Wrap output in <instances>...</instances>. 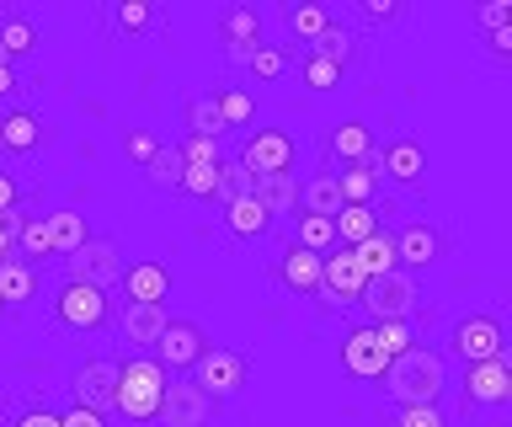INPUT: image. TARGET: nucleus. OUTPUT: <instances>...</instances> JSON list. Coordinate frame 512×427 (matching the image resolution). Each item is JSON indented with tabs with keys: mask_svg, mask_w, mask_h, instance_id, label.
<instances>
[{
	"mask_svg": "<svg viewBox=\"0 0 512 427\" xmlns=\"http://www.w3.org/2000/svg\"><path fill=\"white\" fill-rule=\"evenodd\" d=\"M379 379L395 406H438V395L448 385V358L438 347H406L400 358H390V369Z\"/></svg>",
	"mask_w": 512,
	"mask_h": 427,
	"instance_id": "1",
	"label": "nucleus"
},
{
	"mask_svg": "<svg viewBox=\"0 0 512 427\" xmlns=\"http://www.w3.org/2000/svg\"><path fill=\"white\" fill-rule=\"evenodd\" d=\"M171 374L160 369L150 353L118 363V390H112V411H123L128 422H155L160 417V395H166Z\"/></svg>",
	"mask_w": 512,
	"mask_h": 427,
	"instance_id": "2",
	"label": "nucleus"
},
{
	"mask_svg": "<svg viewBox=\"0 0 512 427\" xmlns=\"http://www.w3.org/2000/svg\"><path fill=\"white\" fill-rule=\"evenodd\" d=\"M64 278H70V283H91V289H102V294H118V283H123L118 241H112V235H86V241L64 257Z\"/></svg>",
	"mask_w": 512,
	"mask_h": 427,
	"instance_id": "3",
	"label": "nucleus"
},
{
	"mask_svg": "<svg viewBox=\"0 0 512 427\" xmlns=\"http://www.w3.org/2000/svg\"><path fill=\"white\" fill-rule=\"evenodd\" d=\"M448 347H454V358H459V363L507 358V326H502V315H491V310L459 315L454 331H448Z\"/></svg>",
	"mask_w": 512,
	"mask_h": 427,
	"instance_id": "4",
	"label": "nucleus"
},
{
	"mask_svg": "<svg viewBox=\"0 0 512 427\" xmlns=\"http://www.w3.org/2000/svg\"><path fill=\"white\" fill-rule=\"evenodd\" d=\"M416 273H384V278H368V289H363V315H368V326H379V321H411V310H416Z\"/></svg>",
	"mask_w": 512,
	"mask_h": 427,
	"instance_id": "5",
	"label": "nucleus"
},
{
	"mask_svg": "<svg viewBox=\"0 0 512 427\" xmlns=\"http://www.w3.org/2000/svg\"><path fill=\"white\" fill-rule=\"evenodd\" d=\"M54 315L70 331H102L112 321V294L91 289V283H70V278H64L54 289Z\"/></svg>",
	"mask_w": 512,
	"mask_h": 427,
	"instance_id": "6",
	"label": "nucleus"
},
{
	"mask_svg": "<svg viewBox=\"0 0 512 427\" xmlns=\"http://www.w3.org/2000/svg\"><path fill=\"white\" fill-rule=\"evenodd\" d=\"M294 155H299V145L288 129H256L246 145H240L235 166L246 171V177H283V171H294Z\"/></svg>",
	"mask_w": 512,
	"mask_h": 427,
	"instance_id": "7",
	"label": "nucleus"
},
{
	"mask_svg": "<svg viewBox=\"0 0 512 427\" xmlns=\"http://www.w3.org/2000/svg\"><path fill=\"white\" fill-rule=\"evenodd\" d=\"M363 289H368V278H363V267L352 262V251L331 246L326 257H320V289H315V299L336 310V305H358Z\"/></svg>",
	"mask_w": 512,
	"mask_h": 427,
	"instance_id": "8",
	"label": "nucleus"
},
{
	"mask_svg": "<svg viewBox=\"0 0 512 427\" xmlns=\"http://www.w3.org/2000/svg\"><path fill=\"white\" fill-rule=\"evenodd\" d=\"M192 385H198L208 401H230V395L246 385V353H235V347H208V353L192 363Z\"/></svg>",
	"mask_w": 512,
	"mask_h": 427,
	"instance_id": "9",
	"label": "nucleus"
},
{
	"mask_svg": "<svg viewBox=\"0 0 512 427\" xmlns=\"http://www.w3.org/2000/svg\"><path fill=\"white\" fill-rule=\"evenodd\" d=\"M203 353H208V337H203V326H198V321H176V315H171L150 358H155L160 369H166V374L176 379L182 369H192V363H198Z\"/></svg>",
	"mask_w": 512,
	"mask_h": 427,
	"instance_id": "10",
	"label": "nucleus"
},
{
	"mask_svg": "<svg viewBox=\"0 0 512 427\" xmlns=\"http://www.w3.org/2000/svg\"><path fill=\"white\" fill-rule=\"evenodd\" d=\"M219 49L230 65H251V54L262 49V17L251 6H224L219 11Z\"/></svg>",
	"mask_w": 512,
	"mask_h": 427,
	"instance_id": "11",
	"label": "nucleus"
},
{
	"mask_svg": "<svg viewBox=\"0 0 512 427\" xmlns=\"http://www.w3.org/2000/svg\"><path fill=\"white\" fill-rule=\"evenodd\" d=\"M512 401V363L486 358L464 363V406H507Z\"/></svg>",
	"mask_w": 512,
	"mask_h": 427,
	"instance_id": "12",
	"label": "nucleus"
},
{
	"mask_svg": "<svg viewBox=\"0 0 512 427\" xmlns=\"http://www.w3.org/2000/svg\"><path fill=\"white\" fill-rule=\"evenodd\" d=\"M443 230L427 225V219H411V225L395 230V267L400 273H422V267H432L443 257Z\"/></svg>",
	"mask_w": 512,
	"mask_h": 427,
	"instance_id": "13",
	"label": "nucleus"
},
{
	"mask_svg": "<svg viewBox=\"0 0 512 427\" xmlns=\"http://www.w3.org/2000/svg\"><path fill=\"white\" fill-rule=\"evenodd\" d=\"M70 390H75V406L107 417L112 411V390H118V358H91L70 374Z\"/></svg>",
	"mask_w": 512,
	"mask_h": 427,
	"instance_id": "14",
	"label": "nucleus"
},
{
	"mask_svg": "<svg viewBox=\"0 0 512 427\" xmlns=\"http://www.w3.org/2000/svg\"><path fill=\"white\" fill-rule=\"evenodd\" d=\"M208 417H214V401L192 379H171L166 395H160V422L166 427H208Z\"/></svg>",
	"mask_w": 512,
	"mask_h": 427,
	"instance_id": "15",
	"label": "nucleus"
},
{
	"mask_svg": "<svg viewBox=\"0 0 512 427\" xmlns=\"http://www.w3.org/2000/svg\"><path fill=\"white\" fill-rule=\"evenodd\" d=\"M427 177V150L416 145V139H390V145L379 150V187L395 182V187H422Z\"/></svg>",
	"mask_w": 512,
	"mask_h": 427,
	"instance_id": "16",
	"label": "nucleus"
},
{
	"mask_svg": "<svg viewBox=\"0 0 512 427\" xmlns=\"http://www.w3.org/2000/svg\"><path fill=\"white\" fill-rule=\"evenodd\" d=\"M342 369L347 374H358V379H379L384 369H390V353H384V342H379V331L374 326H352L347 337H342Z\"/></svg>",
	"mask_w": 512,
	"mask_h": 427,
	"instance_id": "17",
	"label": "nucleus"
},
{
	"mask_svg": "<svg viewBox=\"0 0 512 427\" xmlns=\"http://www.w3.org/2000/svg\"><path fill=\"white\" fill-rule=\"evenodd\" d=\"M118 289H123L128 305H166V299H171V267L155 262V257H144V262H134L123 273Z\"/></svg>",
	"mask_w": 512,
	"mask_h": 427,
	"instance_id": "18",
	"label": "nucleus"
},
{
	"mask_svg": "<svg viewBox=\"0 0 512 427\" xmlns=\"http://www.w3.org/2000/svg\"><path fill=\"white\" fill-rule=\"evenodd\" d=\"M166 305H128L123 299V310H118V337L128 347H139V353H155V342H160V331H166Z\"/></svg>",
	"mask_w": 512,
	"mask_h": 427,
	"instance_id": "19",
	"label": "nucleus"
},
{
	"mask_svg": "<svg viewBox=\"0 0 512 427\" xmlns=\"http://www.w3.org/2000/svg\"><path fill=\"white\" fill-rule=\"evenodd\" d=\"M363 43H368V38H363V33H358V27H352V22H336V17H331V22H326V33H320V38L310 43V54L331 59V65L347 75V70H352V65H358V59H363Z\"/></svg>",
	"mask_w": 512,
	"mask_h": 427,
	"instance_id": "20",
	"label": "nucleus"
},
{
	"mask_svg": "<svg viewBox=\"0 0 512 427\" xmlns=\"http://www.w3.org/2000/svg\"><path fill=\"white\" fill-rule=\"evenodd\" d=\"M38 299V267L22 262V257H6L0 262V305L6 310H22Z\"/></svg>",
	"mask_w": 512,
	"mask_h": 427,
	"instance_id": "21",
	"label": "nucleus"
},
{
	"mask_svg": "<svg viewBox=\"0 0 512 427\" xmlns=\"http://www.w3.org/2000/svg\"><path fill=\"white\" fill-rule=\"evenodd\" d=\"M336 246H358V241H368V235H379L384 230V219H379V209L374 203H342V209H336Z\"/></svg>",
	"mask_w": 512,
	"mask_h": 427,
	"instance_id": "22",
	"label": "nucleus"
},
{
	"mask_svg": "<svg viewBox=\"0 0 512 427\" xmlns=\"http://www.w3.org/2000/svg\"><path fill=\"white\" fill-rule=\"evenodd\" d=\"M251 198L262 203L272 219L299 214V182H294V171H283V177H251Z\"/></svg>",
	"mask_w": 512,
	"mask_h": 427,
	"instance_id": "23",
	"label": "nucleus"
},
{
	"mask_svg": "<svg viewBox=\"0 0 512 427\" xmlns=\"http://www.w3.org/2000/svg\"><path fill=\"white\" fill-rule=\"evenodd\" d=\"M278 283H283V289H294V294H315L320 289V257H315V251H304V246H288L278 257Z\"/></svg>",
	"mask_w": 512,
	"mask_h": 427,
	"instance_id": "24",
	"label": "nucleus"
},
{
	"mask_svg": "<svg viewBox=\"0 0 512 427\" xmlns=\"http://www.w3.org/2000/svg\"><path fill=\"white\" fill-rule=\"evenodd\" d=\"M224 225H230V235H240V241H262V235H272V225H278V219H272L262 203L246 193V198L224 203Z\"/></svg>",
	"mask_w": 512,
	"mask_h": 427,
	"instance_id": "25",
	"label": "nucleus"
},
{
	"mask_svg": "<svg viewBox=\"0 0 512 427\" xmlns=\"http://www.w3.org/2000/svg\"><path fill=\"white\" fill-rule=\"evenodd\" d=\"M0 134H6V155H32L43 145V118L27 107H11V113H0Z\"/></svg>",
	"mask_w": 512,
	"mask_h": 427,
	"instance_id": "26",
	"label": "nucleus"
},
{
	"mask_svg": "<svg viewBox=\"0 0 512 427\" xmlns=\"http://www.w3.org/2000/svg\"><path fill=\"white\" fill-rule=\"evenodd\" d=\"M336 187H342V203H374V193H379V150H368L358 166L336 171Z\"/></svg>",
	"mask_w": 512,
	"mask_h": 427,
	"instance_id": "27",
	"label": "nucleus"
},
{
	"mask_svg": "<svg viewBox=\"0 0 512 427\" xmlns=\"http://www.w3.org/2000/svg\"><path fill=\"white\" fill-rule=\"evenodd\" d=\"M336 209H342V187H336V171H315L310 182H299V214L336 219Z\"/></svg>",
	"mask_w": 512,
	"mask_h": 427,
	"instance_id": "28",
	"label": "nucleus"
},
{
	"mask_svg": "<svg viewBox=\"0 0 512 427\" xmlns=\"http://www.w3.org/2000/svg\"><path fill=\"white\" fill-rule=\"evenodd\" d=\"M32 49H38V27H32V17H22V11H6V17H0V65L27 59Z\"/></svg>",
	"mask_w": 512,
	"mask_h": 427,
	"instance_id": "29",
	"label": "nucleus"
},
{
	"mask_svg": "<svg viewBox=\"0 0 512 427\" xmlns=\"http://www.w3.org/2000/svg\"><path fill=\"white\" fill-rule=\"evenodd\" d=\"M368 150H374V139H368V129H363V123H336V129L326 134V161L358 166Z\"/></svg>",
	"mask_w": 512,
	"mask_h": 427,
	"instance_id": "30",
	"label": "nucleus"
},
{
	"mask_svg": "<svg viewBox=\"0 0 512 427\" xmlns=\"http://www.w3.org/2000/svg\"><path fill=\"white\" fill-rule=\"evenodd\" d=\"M43 225H48V246H54V257H70V251L86 241V214H75V209H54V214H43Z\"/></svg>",
	"mask_w": 512,
	"mask_h": 427,
	"instance_id": "31",
	"label": "nucleus"
},
{
	"mask_svg": "<svg viewBox=\"0 0 512 427\" xmlns=\"http://www.w3.org/2000/svg\"><path fill=\"white\" fill-rule=\"evenodd\" d=\"M352 262L363 267V278L395 273V235L379 230V235H368V241H358V246H352Z\"/></svg>",
	"mask_w": 512,
	"mask_h": 427,
	"instance_id": "32",
	"label": "nucleus"
},
{
	"mask_svg": "<svg viewBox=\"0 0 512 427\" xmlns=\"http://www.w3.org/2000/svg\"><path fill=\"white\" fill-rule=\"evenodd\" d=\"M155 22H160V11L150 6V0H118V6H112V33H123V38L150 33Z\"/></svg>",
	"mask_w": 512,
	"mask_h": 427,
	"instance_id": "33",
	"label": "nucleus"
},
{
	"mask_svg": "<svg viewBox=\"0 0 512 427\" xmlns=\"http://www.w3.org/2000/svg\"><path fill=\"white\" fill-rule=\"evenodd\" d=\"M182 155H176V145H160L155 150V161L150 166H144V182H150V187H160V193H166V187H171V193H182Z\"/></svg>",
	"mask_w": 512,
	"mask_h": 427,
	"instance_id": "34",
	"label": "nucleus"
},
{
	"mask_svg": "<svg viewBox=\"0 0 512 427\" xmlns=\"http://www.w3.org/2000/svg\"><path fill=\"white\" fill-rule=\"evenodd\" d=\"M187 134L192 139H224L230 129H224V118H219V107L214 97H192L187 102Z\"/></svg>",
	"mask_w": 512,
	"mask_h": 427,
	"instance_id": "35",
	"label": "nucleus"
},
{
	"mask_svg": "<svg viewBox=\"0 0 512 427\" xmlns=\"http://www.w3.org/2000/svg\"><path fill=\"white\" fill-rule=\"evenodd\" d=\"M294 246L315 251V257H326V251L336 246V225L320 214H299V230H294Z\"/></svg>",
	"mask_w": 512,
	"mask_h": 427,
	"instance_id": "36",
	"label": "nucleus"
},
{
	"mask_svg": "<svg viewBox=\"0 0 512 427\" xmlns=\"http://www.w3.org/2000/svg\"><path fill=\"white\" fill-rule=\"evenodd\" d=\"M283 22H288V33H294L299 43H315L320 33H326L331 11H326V6H288V11H283Z\"/></svg>",
	"mask_w": 512,
	"mask_h": 427,
	"instance_id": "37",
	"label": "nucleus"
},
{
	"mask_svg": "<svg viewBox=\"0 0 512 427\" xmlns=\"http://www.w3.org/2000/svg\"><path fill=\"white\" fill-rule=\"evenodd\" d=\"M214 107H219L224 129H246V123L256 118V102H251V91H240V86H224L219 97H214Z\"/></svg>",
	"mask_w": 512,
	"mask_h": 427,
	"instance_id": "38",
	"label": "nucleus"
},
{
	"mask_svg": "<svg viewBox=\"0 0 512 427\" xmlns=\"http://www.w3.org/2000/svg\"><path fill=\"white\" fill-rule=\"evenodd\" d=\"M16 257L38 267L43 257H54V246H48V225L43 219H22V235H16Z\"/></svg>",
	"mask_w": 512,
	"mask_h": 427,
	"instance_id": "39",
	"label": "nucleus"
},
{
	"mask_svg": "<svg viewBox=\"0 0 512 427\" xmlns=\"http://www.w3.org/2000/svg\"><path fill=\"white\" fill-rule=\"evenodd\" d=\"M299 81L310 86V91H336V86H342V70H336L331 59H320V54L304 49V59H299Z\"/></svg>",
	"mask_w": 512,
	"mask_h": 427,
	"instance_id": "40",
	"label": "nucleus"
},
{
	"mask_svg": "<svg viewBox=\"0 0 512 427\" xmlns=\"http://www.w3.org/2000/svg\"><path fill=\"white\" fill-rule=\"evenodd\" d=\"M352 11H358L363 27H395L400 17H406V0H358ZM363 27H358V33H363Z\"/></svg>",
	"mask_w": 512,
	"mask_h": 427,
	"instance_id": "41",
	"label": "nucleus"
},
{
	"mask_svg": "<svg viewBox=\"0 0 512 427\" xmlns=\"http://www.w3.org/2000/svg\"><path fill=\"white\" fill-rule=\"evenodd\" d=\"M384 427H448V417L438 406H390L384 411Z\"/></svg>",
	"mask_w": 512,
	"mask_h": 427,
	"instance_id": "42",
	"label": "nucleus"
},
{
	"mask_svg": "<svg viewBox=\"0 0 512 427\" xmlns=\"http://www.w3.org/2000/svg\"><path fill=\"white\" fill-rule=\"evenodd\" d=\"M219 166H187L182 171V193L187 198H219Z\"/></svg>",
	"mask_w": 512,
	"mask_h": 427,
	"instance_id": "43",
	"label": "nucleus"
},
{
	"mask_svg": "<svg viewBox=\"0 0 512 427\" xmlns=\"http://www.w3.org/2000/svg\"><path fill=\"white\" fill-rule=\"evenodd\" d=\"M246 70L256 75V81H278V75H288V54H283V49H267V43H262V49L251 54Z\"/></svg>",
	"mask_w": 512,
	"mask_h": 427,
	"instance_id": "44",
	"label": "nucleus"
},
{
	"mask_svg": "<svg viewBox=\"0 0 512 427\" xmlns=\"http://www.w3.org/2000/svg\"><path fill=\"white\" fill-rule=\"evenodd\" d=\"M374 331H379V342H384V353H390V358H400L406 347H416V331H411V321H379Z\"/></svg>",
	"mask_w": 512,
	"mask_h": 427,
	"instance_id": "45",
	"label": "nucleus"
},
{
	"mask_svg": "<svg viewBox=\"0 0 512 427\" xmlns=\"http://www.w3.org/2000/svg\"><path fill=\"white\" fill-rule=\"evenodd\" d=\"M176 155H182V166H219L224 161L219 139H192V134H187V145H176Z\"/></svg>",
	"mask_w": 512,
	"mask_h": 427,
	"instance_id": "46",
	"label": "nucleus"
},
{
	"mask_svg": "<svg viewBox=\"0 0 512 427\" xmlns=\"http://www.w3.org/2000/svg\"><path fill=\"white\" fill-rule=\"evenodd\" d=\"M246 193H251V177L235 161H224L219 166V203H235V198H246Z\"/></svg>",
	"mask_w": 512,
	"mask_h": 427,
	"instance_id": "47",
	"label": "nucleus"
},
{
	"mask_svg": "<svg viewBox=\"0 0 512 427\" xmlns=\"http://www.w3.org/2000/svg\"><path fill=\"white\" fill-rule=\"evenodd\" d=\"M155 150H160V139H155V134H144V129H134V134L123 139V155H128L134 166H150V161H155Z\"/></svg>",
	"mask_w": 512,
	"mask_h": 427,
	"instance_id": "48",
	"label": "nucleus"
},
{
	"mask_svg": "<svg viewBox=\"0 0 512 427\" xmlns=\"http://www.w3.org/2000/svg\"><path fill=\"white\" fill-rule=\"evenodd\" d=\"M475 27H486V33H496V27H512V0H491V6L475 11Z\"/></svg>",
	"mask_w": 512,
	"mask_h": 427,
	"instance_id": "49",
	"label": "nucleus"
},
{
	"mask_svg": "<svg viewBox=\"0 0 512 427\" xmlns=\"http://www.w3.org/2000/svg\"><path fill=\"white\" fill-rule=\"evenodd\" d=\"M16 209H22V182L11 171H0V214H16Z\"/></svg>",
	"mask_w": 512,
	"mask_h": 427,
	"instance_id": "50",
	"label": "nucleus"
},
{
	"mask_svg": "<svg viewBox=\"0 0 512 427\" xmlns=\"http://www.w3.org/2000/svg\"><path fill=\"white\" fill-rule=\"evenodd\" d=\"M11 427H59V411H48V406H32V411H22Z\"/></svg>",
	"mask_w": 512,
	"mask_h": 427,
	"instance_id": "51",
	"label": "nucleus"
},
{
	"mask_svg": "<svg viewBox=\"0 0 512 427\" xmlns=\"http://www.w3.org/2000/svg\"><path fill=\"white\" fill-rule=\"evenodd\" d=\"M486 49L507 65V59H512V27H496V33H486Z\"/></svg>",
	"mask_w": 512,
	"mask_h": 427,
	"instance_id": "52",
	"label": "nucleus"
},
{
	"mask_svg": "<svg viewBox=\"0 0 512 427\" xmlns=\"http://www.w3.org/2000/svg\"><path fill=\"white\" fill-rule=\"evenodd\" d=\"M59 427H107V422L96 417V411H86V406H70V411L59 417Z\"/></svg>",
	"mask_w": 512,
	"mask_h": 427,
	"instance_id": "53",
	"label": "nucleus"
},
{
	"mask_svg": "<svg viewBox=\"0 0 512 427\" xmlns=\"http://www.w3.org/2000/svg\"><path fill=\"white\" fill-rule=\"evenodd\" d=\"M16 91H22V86H16V70H11V65H0V102L16 97Z\"/></svg>",
	"mask_w": 512,
	"mask_h": 427,
	"instance_id": "54",
	"label": "nucleus"
},
{
	"mask_svg": "<svg viewBox=\"0 0 512 427\" xmlns=\"http://www.w3.org/2000/svg\"><path fill=\"white\" fill-rule=\"evenodd\" d=\"M0 155H6V134H0Z\"/></svg>",
	"mask_w": 512,
	"mask_h": 427,
	"instance_id": "55",
	"label": "nucleus"
},
{
	"mask_svg": "<svg viewBox=\"0 0 512 427\" xmlns=\"http://www.w3.org/2000/svg\"><path fill=\"white\" fill-rule=\"evenodd\" d=\"M0 321H6V305H0Z\"/></svg>",
	"mask_w": 512,
	"mask_h": 427,
	"instance_id": "56",
	"label": "nucleus"
}]
</instances>
